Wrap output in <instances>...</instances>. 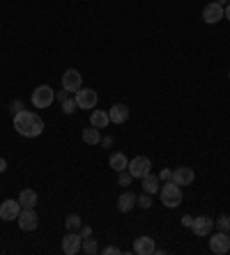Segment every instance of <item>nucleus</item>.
<instances>
[{
    "mask_svg": "<svg viewBox=\"0 0 230 255\" xmlns=\"http://www.w3.org/2000/svg\"><path fill=\"white\" fill-rule=\"evenodd\" d=\"M14 129L25 138H37L41 131H44V122H41V118L37 113L23 108L21 113L14 115Z\"/></svg>",
    "mask_w": 230,
    "mask_h": 255,
    "instance_id": "nucleus-1",
    "label": "nucleus"
},
{
    "mask_svg": "<svg viewBox=\"0 0 230 255\" xmlns=\"http://www.w3.org/2000/svg\"><path fill=\"white\" fill-rule=\"evenodd\" d=\"M159 198L166 207H171V209L180 207V205H182V186L175 184L173 179H168V182L159 189Z\"/></svg>",
    "mask_w": 230,
    "mask_h": 255,
    "instance_id": "nucleus-2",
    "label": "nucleus"
},
{
    "mask_svg": "<svg viewBox=\"0 0 230 255\" xmlns=\"http://www.w3.org/2000/svg\"><path fill=\"white\" fill-rule=\"evenodd\" d=\"M74 99H76L78 108H83V111H92V108H97V101H99V97H97V90L81 88L78 92H74Z\"/></svg>",
    "mask_w": 230,
    "mask_h": 255,
    "instance_id": "nucleus-3",
    "label": "nucleus"
},
{
    "mask_svg": "<svg viewBox=\"0 0 230 255\" xmlns=\"http://www.w3.org/2000/svg\"><path fill=\"white\" fill-rule=\"evenodd\" d=\"M53 101H55V92L48 88V85L35 88V92H32V104H35V108H48Z\"/></svg>",
    "mask_w": 230,
    "mask_h": 255,
    "instance_id": "nucleus-4",
    "label": "nucleus"
},
{
    "mask_svg": "<svg viewBox=\"0 0 230 255\" xmlns=\"http://www.w3.org/2000/svg\"><path fill=\"white\" fill-rule=\"evenodd\" d=\"M127 170L131 172V177L134 179H141L143 175H148V172L152 170V161H150L148 156H134V159L129 161Z\"/></svg>",
    "mask_w": 230,
    "mask_h": 255,
    "instance_id": "nucleus-5",
    "label": "nucleus"
},
{
    "mask_svg": "<svg viewBox=\"0 0 230 255\" xmlns=\"http://www.w3.org/2000/svg\"><path fill=\"white\" fill-rule=\"evenodd\" d=\"M16 221H18V228L23 232H32L37 226H39V216H37L35 209H21Z\"/></svg>",
    "mask_w": 230,
    "mask_h": 255,
    "instance_id": "nucleus-6",
    "label": "nucleus"
},
{
    "mask_svg": "<svg viewBox=\"0 0 230 255\" xmlns=\"http://www.w3.org/2000/svg\"><path fill=\"white\" fill-rule=\"evenodd\" d=\"M210 251L217 255H226L230 251V237L228 232H217L210 237Z\"/></svg>",
    "mask_w": 230,
    "mask_h": 255,
    "instance_id": "nucleus-7",
    "label": "nucleus"
},
{
    "mask_svg": "<svg viewBox=\"0 0 230 255\" xmlns=\"http://www.w3.org/2000/svg\"><path fill=\"white\" fill-rule=\"evenodd\" d=\"M62 88L69 92H78L83 88V76L78 74V69H67L62 74Z\"/></svg>",
    "mask_w": 230,
    "mask_h": 255,
    "instance_id": "nucleus-8",
    "label": "nucleus"
},
{
    "mask_svg": "<svg viewBox=\"0 0 230 255\" xmlns=\"http://www.w3.org/2000/svg\"><path fill=\"white\" fill-rule=\"evenodd\" d=\"M81 235L78 232H67L65 237H62V253L65 255H76L78 251H81Z\"/></svg>",
    "mask_w": 230,
    "mask_h": 255,
    "instance_id": "nucleus-9",
    "label": "nucleus"
},
{
    "mask_svg": "<svg viewBox=\"0 0 230 255\" xmlns=\"http://www.w3.org/2000/svg\"><path fill=\"white\" fill-rule=\"evenodd\" d=\"M21 214V202L18 200H5L0 205V219L2 221H16Z\"/></svg>",
    "mask_w": 230,
    "mask_h": 255,
    "instance_id": "nucleus-10",
    "label": "nucleus"
},
{
    "mask_svg": "<svg viewBox=\"0 0 230 255\" xmlns=\"http://www.w3.org/2000/svg\"><path fill=\"white\" fill-rule=\"evenodd\" d=\"M224 18V7L219 5V2H210V5H205V9H203V21L210 25L219 23Z\"/></svg>",
    "mask_w": 230,
    "mask_h": 255,
    "instance_id": "nucleus-11",
    "label": "nucleus"
},
{
    "mask_svg": "<svg viewBox=\"0 0 230 255\" xmlns=\"http://www.w3.org/2000/svg\"><path fill=\"white\" fill-rule=\"evenodd\" d=\"M214 228V221L207 219V216H198V219H194V223H191V232H194L196 237H207L210 232H212Z\"/></svg>",
    "mask_w": 230,
    "mask_h": 255,
    "instance_id": "nucleus-12",
    "label": "nucleus"
},
{
    "mask_svg": "<svg viewBox=\"0 0 230 255\" xmlns=\"http://www.w3.org/2000/svg\"><path fill=\"white\" fill-rule=\"evenodd\" d=\"M171 179L175 182V184H180V186H189V184H194L196 172L191 170V168L182 166V168H177V170H173V177Z\"/></svg>",
    "mask_w": 230,
    "mask_h": 255,
    "instance_id": "nucleus-13",
    "label": "nucleus"
},
{
    "mask_svg": "<svg viewBox=\"0 0 230 255\" xmlns=\"http://www.w3.org/2000/svg\"><path fill=\"white\" fill-rule=\"evenodd\" d=\"M154 239L152 237H138L134 242V253L136 255H152L154 253Z\"/></svg>",
    "mask_w": 230,
    "mask_h": 255,
    "instance_id": "nucleus-14",
    "label": "nucleus"
},
{
    "mask_svg": "<svg viewBox=\"0 0 230 255\" xmlns=\"http://www.w3.org/2000/svg\"><path fill=\"white\" fill-rule=\"evenodd\" d=\"M159 175H152V172H148V175H143L141 177V184H143V191L145 193H150V196H154V193H159Z\"/></svg>",
    "mask_w": 230,
    "mask_h": 255,
    "instance_id": "nucleus-15",
    "label": "nucleus"
},
{
    "mask_svg": "<svg viewBox=\"0 0 230 255\" xmlns=\"http://www.w3.org/2000/svg\"><path fill=\"white\" fill-rule=\"evenodd\" d=\"M108 118H111L113 125H122L129 120V108L124 106V104H115V106L108 111Z\"/></svg>",
    "mask_w": 230,
    "mask_h": 255,
    "instance_id": "nucleus-16",
    "label": "nucleus"
},
{
    "mask_svg": "<svg viewBox=\"0 0 230 255\" xmlns=\"http://www.w3.org/2000/svg\"><path fill=\"white\" fill-rule=\"evenodd\" d=\"M18 202H21V209H35L37 207V193L32 189H23L21 196H18Z\"/></svg>",
    "mask_w": 230,
    "mask_h": 255,
    "instance_id": "nucleus-17",
    "label": "nucleus"
},
{
    "mask_svg": "<svg viewBox=\"0 0 230 255\" xmlns=\"http://www.w3.org/2000/svg\"><path fill=\"white\" fill-rule=\"evenodd\" d=\"M90 125L97 127V129H106L111 125V118H108L106 111H92L90 113Z\"/></svg>",
    "mask_w": 230,
    "mask_h": 255,
    "instance_id": "nucleus-18",
    "label": "nucleus"
},
{
    "mask_svg": "<svg viewBox=\"0 0 230 255\" xmlns=\"http://www.w3.org/2000/svg\"><path fill=\"white\" fill-rule=\"evenodd\" d=\"M115 205H118V212H122V214L129 212V209H134V205H136V196L134 193H122Z\"/></svg>",
    "mask_w": 230,
    "mask_h": 255,
    "instance_id": "nucleus-19",
    "label": "nucleus"
},
{
    "mask_svg": "<svg viewBox=\"0 0 230 255\" xmlns=\"http://www.w3.org/2000/svg\"><path fill=\"white\" fill-rule=\"evenodd\" d=\"M108 163H111V168L115 172H122V170H127V166H129V159H127L122 152H115V154L111 156V161H108Z\"/></svg>",
    "mask_w": 230,
    "mask_h": 255,
    "instance_id": "nucleus-20",
    "label": "nucleus"
},
{
    "mask_svg": "<svg viewBox=\"0 0 230 255\" xmlns=\"http://www.w3.org/2000/svg\"><path fill=\"white\" fill-rule=\"evenodd\" d=\"M83 140L88 142V145H99L101 142V131L97 127L90 125L88 129H83Z\"/></svg>",
    "mask_w": 230,
    "mask_h": 255,
    "instance_id": "nucleus-21",
    "label": "nucleus"
},
{
    "mask_svg": "<svg viewBox=\"0 0 230 255\" xmlns=\"http://www.w3.org/2000/svg\"><path fill=\"white\" fill-rule=\"evenodd\" d=\"M81 251H83V253H88V255L99 253V242H97V239H92V237H85V239H83V244H81Z\"/></svg>",
    "mask_w": 230,
    "mask_h": 255,
    "instance_id": "nucleus-22",
    "label": "nucleus"
},
{
    "mask_svg": "<svg viewBox=\"0 0 230 255\" xmlns=\"http://www.w3.org/2000/svg\"><path fill=\"white\" fill-rule=\"evenodd\" d=\"M81 226H83V221H81V216H78V214H69V216L65 219V228L69 232H78V230H81Z\"/></svg>",
    "mask_w": 230,
    "mask_h": 255,
    "instance_id": "nucleus-23",
    "label": "nucleus"
},
{
    "mask_svg": "<svg viewBox=\"0 0 230 255\" xmlns=\"http://www.w3.org/2000/svg\"><path fill=\"white\" fill-rule=\"evenodd\" d=\"M76 108H78V104H76V99H74V97H69V99L62 101V113H65V115H71Z\"/></svg>",
    "mask_w": 230,
    "mask_h": 255,
    "instance_id": "nucleus-24",
    "label": "nucleus"
},
{
    "mask_svg": "<svg viewBox=\"0 0 230 255\" xmlns=\"http://www.w3.org/2000/svg\"><path fill=\"white\" fill-rule=\"evenodd\" d=\"M214 228H217L219 232H228L230 230V219L228 216H221V219L214 221Z\"/></svg>",
    "mask_w": 230,
    "mask_h": 255,
    "instance_id": "nucleus-25",
    "label": "nucleus"
},
{
    "mask_svg": "<svg viewBox=\"0 0 230 255\" xmlns=\"http://www.w3.org/2000/svg\"><path fill=\"white\" fill-rule=\"evenodd\" d=\"M131 179H134V177H131V172H129V170H122V172H120L118 184H120V186H129V184H131Z\"/></svg>",
    "mask_w": 230,
    "mask_h": 255,
    "instance_id": "nucleus-26",
    "label": "nucleus"
},
{
    "mask_svg": "<svg viewBox=\"0 0 230 255\" xmlns=\"http://www.w3.org/2000/svg\"><path fill=\"white\" fill-rule=\"evenodd\" d=\"M136 205H141L143 209H148L150 205H152V200H150V193H145V196H141V198H136Z\"/></svg>",
    "mask_w": 230,
    "mask_h": 255,
    "instance_id": "nucleus-27",
    "label": "nucleus"
},
{
    "mask_svg": "<svg viewBox=\"0 0 230 255\" xmlns=\"http://www.w3.org/2000/svg\"><path fill=\"white\" fill-rule=\"evenodd\" d=\"M9 111H12L14 115L16 113H21V111H23V101H18V99H14L12 104H9Z\"/></svg>",
    "mask_w": 230,
    "mask_h": 255,
    "instance_id": "nucleus-28",
    "label": "nucleus"
},
{
    "mask_svg": "<svg viewBox=\"0 0 230 255\" xmlns=\"http://www.w3.org/2000/svg\"><path fill=\"white\" fill-rule=\"evenodd\" d=\"M78 235H81V239H85V237H92V228H88V226H81V230H78Z\"/></svg>",
    "mask_w": 230,
    "mask_h": 255,
    "instance_id": "nucleus-29",
    "label": "nucleus"
},
{
    "mask_svg": "<svg viewBox=\"0 0 230 255\" xmlns=\"http://www.w3.org/2000/svg\"><path fill=\"white\" fill-rule=\"evenodd\" d=\"M101 253H104V255H113V253L118 255V253H120V249H118V246H106V249L101 251Z\"/></svg>",
    "mask_w": 230,
    "mask_h": 255,
    "instance_id": "nucleus-30",
    "label": "nucleus"
},
{
    "mask_svg": "<svg viewBox=\"0 0 230 255\" xmlns=\"http://www.w3.org/2000/svg\"><path fill=\"white\" fill-rule=\"evenodd\" d=\"M191 223H194V216H189V214H187V216H182V226L184 228H191Z\"/></svg>",
    "mask_w": 230,
    "mask_h": 255,
    "instance_id": "nucleus-31",
    "label": "nucleus"
},
{
    "mask_svg": "<svg viewBox=\"0 0 230 255\" xmlns=\"http://www.w3.org/2000/svg\"><path fill=\"white\" fill-rule=\"evenodd\" d=\"M173 177V172L171 170H161V175H159V179H164V182H168V179Z\"/></svg>",
    "mask_w": 230,
    "mask_h": 255,
    "instance_id": "nucleus-32",
    "label": "nucleus"
},
{
    "mask_svg": "<svg viewBox=\"0 0 230 255\" xmlns=\"http://www.w3.org/2000/svg\"><path fill=\"white\" fill-rule=\"evenodd\" d=\"M58 99H60V104H62V101H65V99H69V90H65V92H60V95H58Z\"/></svg>",
    "mask_w": 230,
    "mask_h": 255,
    "instance_id": "nucleus-33",
    "label": "nucleus"
},
{
    "mask_svg": "<svg viewBox=\"0 0 230 255\" xmlns=\"http://www.w3.org/2000/svg\"><path fill=\"white\" fill-rule=\"evenodd\" d=\"M101 145H104V147H111L113 145V138L108 136V138H101Z\"/></svg>",
    "mask_w": 230,
    "mask_h": 255,
    "instance_id": "nucleus-34",
    "label": "nucleus"
},
{
    "mask_svg": "<svg viewBox=\"0 0 230 255\" xmlns=\"http://www.w3.org/2000/svg\"><path fill=\"white\" fill-rule=\"evenodd\" d=\"M5 170H7V161L0 156V172H5Z\"/></svg>",
    "mask_w": 230,
    "mask_h": 255,
    "instance_id": "nucleus-35",
    "label": "nucleus"
},
{
    "mask_svg": "<svg viewBox=\"0 0 230 255\" xmlns=\"http://www.w3.org/2000/svg\"><path fill=\"white\" fill-rule=\"evenodd\" d=\"M224 18H228V21H230V2L226 5V9H224Z\"/></svg>",
    "mask_w": 230,
    "mask_h": 255,
    "instance_id": "nucleus-36",
    "label": "nucleus"
},
{
    "mask_svg": "<svg viewBox=\"0 0 230 255\" xmlns=\"http://www.w3.org/2000/svg\"><path fill=\"white\" fill-rule=\"evenodd\" d=\"M214 2H219V5H221V7L226 5V0H214Z\"/></svg>",
    "mask_w": 230,
    "mask_h": 255,
    "instance_id": "nucleus-37",
    "label": "nucleus"
},
{
    "mask_svg": "<svg viewBox=\"0 0 230 255\" xmlns=\"http://www.w3.org/2000/svg\"><path fill=\"white\" fill-rule=\"evenodd\" d=\"M228 237H230V230H228Z\"/></svg>",
    "mask_w": 230,
    "mask_h": 255,
    "instance_id": "nucleus-38",
    "label": "nucleus"
},
{
    "mask_svg": "<svg viewBox=\"0 0 230 255\" xmlns=\"http://www.w3.org/2000/svg\"><path fill=\"white\" fill-rule=\"evenodd\" d=\"M228 76H230V71H228Z\"/></svg>",
    "mask_w": 230,
    "mask_h": 255,
    "instance_id": "nucleus-39",
    "label": "nucleus"
}]
</instances>
